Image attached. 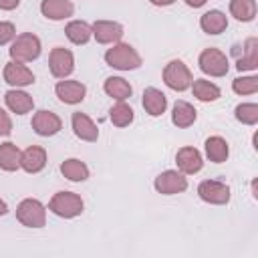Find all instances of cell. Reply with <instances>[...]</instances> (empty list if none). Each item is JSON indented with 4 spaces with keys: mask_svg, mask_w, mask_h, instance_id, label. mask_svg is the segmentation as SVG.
<instances>
[{
    "mask_svg": "<svg viewBox=\"0 0 258 258\" xmlns=\"http://www.w3.org/2000/svg\"><path fill=\"white\" fill-rule=\"evenodd\" d=\"M105 60L109 67L119 69V71H133V69L141 67V56L137 54V50L129 44H123V42L109 48L105 52Z\"/></svg>",
    "mask_w": 258,
    "mask_h": 258,
    "instance_id": "cell-1",
    "label": "cell"
},
{
    "mask_svg": "<svg viewBox=\"0 0 258 258\" xmlns=\"http://www.w3.org/2000/svg\"><path fill=\"white\" fill-rule=\"evenodd\" d=\"M16 218L22 226L26 228H42L46 222V210L44 206L34 200V198H26L18 204L16 208Z\"/></svg>",
    "mask_w": 258,
    "mask_h": 258,
    "instance_id": "cell-2",
    "label": "cell"
},
{
    "mask_svg": "<svg viewBox=\"0 0 258 258\" xmlns=\"http://www.w3.org/2000/svg\"><path fill=\"white\" fill-rule=\"evenodd\" d=\"M38 54H40V40L32 32H24L16 36V40L10 46V56L16 62H30L38 58Z\"/></svg>",
    "mask_w": 258,
    "mask_h": 258,
    "instance_id": "cell-3",
    "label": "cell"
},
{
    "mask_svg": "<svg viewBox=\"0 0 258 258\" xmlns=\"http://www.w3.org/2000/svg\"><path fill=\"white\" fill-rule=\"evenodd\" d=\"M48 210L60 218H75L83 212V200L73 191H58L52 196Z\"/></svg>",
    "mask_w": 258,
    "mask_h": 258,
    "instance_id": "cell-4",
    "label": "cell"
},
{
    "mask_svg": "<svg viewBox=\"0 0 258 258\" xmlns=\"http://www.w3.org/2000/svg\"><path fill=\"white\" fill-rule=\"evenodd\" d=\"M163 83L173 89V91H185L191 87L194 83V77L189 73V69L181 62V60H169L163 69Z\"/></svg>",
    "mask_w": 258,
    "mask_h": 258,
    "instance_id": "cell-5",
    "label": "cell"
},
{
    "mask_svg": "<svg viewBox=\"0 0 258 258\" xmlns=\"http://www.w3.org/2000/svg\"><path fill=\"white\" fill-rule=\"evenodd\" d=\"M200 69L210 77H224L228 73V58L218 48H206L200 54Z\"/></svg>",
    "mask_w": 258,
    "mask_h": 258,
    "instance_id": "cell-6",
    "label": "cell"
},
{
    "mask_svg": "<svg viewBox=\"0 0 258 258\" xmlns=\"http://www.w3.org/2000/svg\"><path fill=\"white\" fill-rule=\"evenodd\" d=\"M198 196L208 204H228L230 202V187L216 179H204L198 185Z\"/></svg>",
    "mask_w": 258,
    "mask_h": 258,
    "instance_id": "cell-7",
    "label": "cell"
},
{
    "mask_svg": "<svg viewBox=\"0 0 258 258\" xmlns=\"http://www.w3.org/2000/svg\"><path fill=\"white\" fill-rule=\"evenodd\" d=\"M48 67H50V73L56 77V79H64L73 73L75 69V58H73V52L62 48V46H56L50 50V56H48Z\"/></svg>",
    "mask_w": 258,
    "mask_h": 258,
    "instance_id": "cell-8",
    "label": "cell"
},
{
    "mask_svg": "<svg viewBox=\"0 0 258 258\" xmlns=\"http://www.w3.org/2000/svg\"><path fill=\"white\" fill-rule=\"evenodd\" d=\"M155 189L163 196H171V194H179L187 187V179L179 173V171H173V169H167L163 173H159L155 177Z\"/></svg>",
    "mask_w": 258,
    "mask_h": 258,
    "instance_id": "cell-9",
    "label": "cell"
},
{
    "mask_svg": "<svg viewBox=\"0 0 258 258\" xmlns=\"http://www.w3.org/2000/svg\"><path fill=\"white\" fill-rule=\"evenodd\" d=\"M60 127H62L60 117L54 115V113H50V111H44L42 109V111L34 113V117H32V129L38 135H42V137H50V135L58 133Z\"/></svg>",
    "mask_w": 258,
    "mask_h": 258,
    "instance_id": "cell-10",
    "label": "cell"
},
{
    "mask_svg": "<svg viewBox=\"0 0 258 258\" xmlns=\"http://www.w3.org/2000/svg\"><path fill=\"white\" fill-rule=\"evenodd\" d=\"M93 36L97 38V42L101 44H109V42H119L123 36V26L119 22H111V20H97L93 26Z\"/></svg>",
    "mask_w": 258,
    "mask_h": 258,
    "instance_id": "cell-11",
    "label": "cell"
},
{
    "mask_svg": "<svg viewBox=\"0 0 258 258\" xmlns=\"http://www.w3.org/2000/svg\"><path fill=\"white\" fill-rule=\"evenodd\" d=\"M54 91H56V97L62 103H69V105L81 103L85 99V93H87L85 85L79 83V81H58L56 87H54Z\"/></svg>",
    "mask_w": 258,
    "mask_h": 258,
    "instance_id": "cell-12",
    "label": "cell"
},
{
    "mask_svg": "<svg viewBox=\"0 0 258 258\" xmlns=\"http://www.w3.org/2000/svg\"><path fill=\"white\" fill-rule=\"evenodd\" d=\"M46 165V151L38 145H30L20 153V167L28 173H38Z\"/></svg>",
    "mask_w": 258,
    "mask_h": 258,
    "instance_id": "cell-13",
    "label": "cell"
},
{
    "mask_svg": "<svg viewBox=\"0 0 258 258\" xmlns=\"http://www.w3.org/2000/svg\"><path fill=\"white\" fill-rule=\"evenodd\" d=\"M4 81L12 87H26V85H32L34 83V75L22 64V62H8L4 67Z\"/></svg>",
    "mask_w": 258,
    "mask_h": 258,
    "instance_id": "cell-14",
    "label": "cell"
},
{
    "mask_svg": "<svg viewBox=\"0 0 258 258\" xmlns=\"http://www.w3.org/2000/svg\"><path fill=\"white\" fill-rule=\"evenodd\" d=\"M175 161H177V167L181 173H198L204 165L202 155L196 147H181L175 155Z\"/></svg>",
    "mask_w": 258,
    "mask_h": 258,
    "instance_id": "cell-15",
    "label": "cell"
},
{
    "mask_svg": "<svg viewBox=\"0 0 258 258\" xmlns=\"http://www.w3.org/2000/svg\"><path fill=\"white\" fill-rule=\"evenodd\" d=\"M40 12L50 20H62V18L73 16L75 6L71 0H42Z\"/></svg>",
    "mask_w": 258,
    "mask_h": 258,
    "instance_id": "cell-16",
    "label": "cell"
},
{
    "mask_svg": "<svg viewBox=\"0 0 258 258\" xmlns=\"http://www.w3.org/2000/svg\"><path fill=\"white\" fill-rule=\"evenodd\" d=\"M73 131L79 139L83 141H97L99 137V129L97 125L85 115V113H73Z\"/></svg>",
    "mask_w": 258,
    "mask_h": 258,
    "instance_id": "cell-17",
    "label": "cell"
},
{
    "mask_svg": "<svg viewBox=\"0 0 258 258\" xmlns=\"http://www.w3.org/2000/svg\"><path fill=\"white\" fill-rule=\"evenodd\" d=\"M167 107V99L165 95L155 89V87H149L143 91V109L151 115V117H159Z\"/></svg>",
    "mask_w": 258,
    "mask_h": 258,
    "instance_id": "cell-18",
    "label": "cell"
},
{
    "mask_svg": "<svg viewBox=\"0 0 258 258\" xmlns=\"http://www.w3.org/2000/svg\"><path fill=\"white\" fill-rule=\"evenodd\" d=\"M4 101H6L8 109H10L12 113H16V115L28 113V111L32 109V105H34L32 97H30L28 93H24V91H18V89L8 91V93L4 95Z\"/></svg>",
    "mask_w": 258,
    "mask_h": 258,
    "instance_id": "cell-19",
    "label": "cell"
},
{
    "mask_svg": "<svg viewBox=\"0 0 258 258\" xmlns=\"http://www.w3.org/2000/svg\"><path fill=\"white\" fill-rule=\"evenodd\" d=\"M200 26H202V30L208 32V34H220V32L226 30L228 18H226V14L220 12V10H210V12L202 14Z\"/></svg>",
    "mask_w": 258,
    "mask_h": 258,
    "instance_id": "cell-20",
    "label": "cell"
},
{
    "mask_svg": "<svg viewBox=\"0 0 258 258\" xmlns=\"http://www.w3.org/2000/svg\"><path fill=\"white\" fill-rule=\"evenodd\" d=\"M198 117V111L187 103V101H175L173 105V113H171V121L175 127H189Z\"/></svg>",
    "mask_w": 258,
    "mask_h": 258,
    "instance_id": "cell-21",
    "label": "cell"
},
{
    "mask_svg": "<svg viewBox=\"0 0 258 258\" xmlns=\"http://www.w3.org/2000/svg\"><path fill=\"white\" fill-rule=\"evenodd\" d=\"M103 89H105V93H107L109 97H113V99H117V101H125V99H129L131 93H133L131 85H129L125 79H121V77H109V79L105 81Z\"/></svg>",
    "mask_w": 258,
    "mask_h": 258,
    "instance_id": "cell-22",
    "label": "cell"
},
{
    "mask_svg": "<svg viewBox=\"0 0 258 258\" xmlns=\"http://www.w3.org/2000/svg\"><path fill=\"white\" fill-rule=\"evenodd\" d=\"M228 153H230V149H228L226 139H222V137H218V135L206 139V155L210 157V161L222 163V161L228 159Z\"/></svg>",
    "mask_w": 258,
    "mask_h": 258,
    "instance_id": "cell-23",
    "label": "cell"
},
{
    "mask_svg": "<svg viewBox=\"0 0 258 258\" xmlns=\"http://www.w3.org/2000/svg\"><path fill=\"white\" fill-rule=\"evenodd\" d=\"M20 167V149L14 143H2L0 145V169L14 171Z\"/></svg>",
    "mask_w": 258,
    "mask_h": 258,
    "instance_id": "cell-24",
    "label": "cell"
},
{
    "mask_svg": "<svg viewBox=\"0 0 258 258\" xmlns=\"http://www.w3.org/2000/svg\"><path fill=\"white\" fill-rule=\"evenodd\" d=\"M230 14L240 22H250L256 16V0H230Z\"/></svg>",
    "mask_w": 258,
    "mask_h": 258,
    "instance_id": "cell-25",
    "label": "cell"
},
{
    "mask_svg": "<svg viewBox=\"0 0 258 258\" xmlns=\"http://www.w3.org/2000/svg\"><path fill=\"white\" fill-rule=\"evenodd\" d=\"M64 32H67V38H69L73 44H85V42L93 36L91 26H89L87 22H83V20H73V22H69L67 28H64Z\"/></svg>",
    "mask_w": 258,
    "mask_h": 258,
    "instance_id": "cell-26",
    "label": "cell"
},
{
    "mask_svg": "<svg viewBox=\"0 0 258 258\" xmlns=\"http://www.w3.org/2000/svg\"><path fill=\"white\" fill-rule=\"evenodd\" d=\"M60 173L71 181H85L89 177V167L81 159H67L60 163Z\"/></svg>",
    "mask_w": 258,
    "mask_h": 258,
    "instance_id": "cell-27",
    "label": "cell"
},
{
    "mask_svg": "<svg viewBox=\"0 0 258 258\" xmlns=\"http://www.w3.org/2000/svg\"><path fill=\"white\" fill-rule=\"evenodd\" d=\"M244 56L238 58V71H254L258 67V40L252 36L244 42Z\"/></svg>",
    "mask_w": 258,
    "mask_h": 258,
    "instance_id": "cell-28",
    "label": "cell"
},
{
    "mask_svg": "<svg viewBox=\"0 0 258 258\" xmlns=\"http://www.w3.org/2000/svg\"><path fill=\"white\" fill-rule=\"evenodd\" d=\"M191 85H194L191 89H194V97H196V99H200V101H204V103L220 99V89H218L214 83H210V81H206V79H198V81H194Z\"/></svg>",
    "mask_w": 258,
    "mask_h": 258,
    "instance_id": "cell-29",
    "label": "cell"
},
{
    "mask_svg": "<svg viewBox=\"0 0 258 258\" xmlns=\"http://www.w3.org/2000/svg\"><path fill=\"white\" fill-rule=\"evenodd\" d=\"M109 117H111V123H113L115 127H127V125L133 121V109H131L129 105H125L123 101H119L117 105L111 107Z\"/></svg>",
    "mask_w": 258,
    "mask_h": 258,
    "instance_id": "cell-30",
    "label": "cell"
},
{
    "mask_svg": "<svg viewBox=\"0 0 258 258\" xmlns=\"http://www.w3.org/2000/svg\"><path fill=\"white\" fill-rule=\"evenodd\" d=\"M234 115L244 125H256L258 123V105H254V103H242V105L236 107Z\"/></svg>",
    "mask_w": 258,
    "mask_h": 258,
    "instance_id": "cell-31",
    "label": "cell"
},
{
    "mask_svg": "<svg viewBox=\"0 0 258 258\" xmlns=\"http://www.w3.org/2000/svg\"><path fill=\"white\" fill-rule=\"evenodd\" d=\"M232 89L238 95H254L258 91V79L256 77H238V79H234Z\"/></svg>",
    "mask_w": 258,
    "mask_h": 258,
    "instance_id": "cell-32",
    "label": "cell"
},
{
    "mask_svg": "<svg viewBox=\"0 0 258 258\" xmlns=\"http://www.w3.org/2000/svg\"><path fill=\"white\" fill-rule=\"evenodd\" d=\"M14 36H16L14 24H12V22H0V44L10 42Z\"/></svg>",
    "mask_w": 258,
    "mask_h": 258,
    "instance_id": "cell-33",
    "label": "cell"
},
{
    "mask_svg": "<svg viewBox=\"0 0 258 258\" xmlns=\"http://www.w3.org/2000/svg\"><path fill=\"white\" fill-rule=\"evenodd\" d=\"M12 131V121L4 109H0V135H10Z\"/></svg>",
    "mask_w": 258,
    "mask_h": 258,
    "instance_id": "cell-34",
    "label": "cell"
},
{
    "mask_svg": "<svg viewBox=\"0 0 258 258\" xmlns=\"http://www.w3.org/2000/svg\"><path fill=\"white\" fill-rule=\"evenodd\" d=\"M20 0H0V10H14Z\"/></svg>",
    "mask_w": 258,
    "mask_h": 258,
    "instance_id": "cell-35",
    "label": "cell"
},
{
    "mask_svg": "<svg viewBox=\"0 0 258 258\" xmlns=\"http://www.w3.org/2000/svg\"><path fill=\"white\" fill-rule=\"evenodd\" d=\"M185 4H187V6H191V8H200V6H204V4H206V0H185Z\"/></svg>",
    "mask_w": 258,
    "mask_h": 258,
    "instance_id": "cell-36",
    "label": "cell"
},
{
    "mask_svg": "<svg viewBox=\"0 0 258 258\" xmlns=\"http://www.w3.org/2000/svg\"><path fill=\"white\" fill-rule=\"evenodd\" d=\"M151 4H155V6H169V4H173L175 0H149Z\"/></svg>",
    "mask_w": 258,
    "mask_h": 258,
    "instance_id": "cell-37",
    "label": "cell"
},
{
    "mask_svg": "<svg viewBox=\"0 0 258 258\" xmlns=\"http://www.w3.org/2000/svg\"><path fill=\"white\" fill-rule=\"evenodd\" d=\"M8 212V206H6V202L4 200H0V216H4Z\"/></svg>",
    "mask_w": 258,
    "mask_h": 258,
    "instance_id": "cell-38",
    "label": "cell"
}]
</instances>
